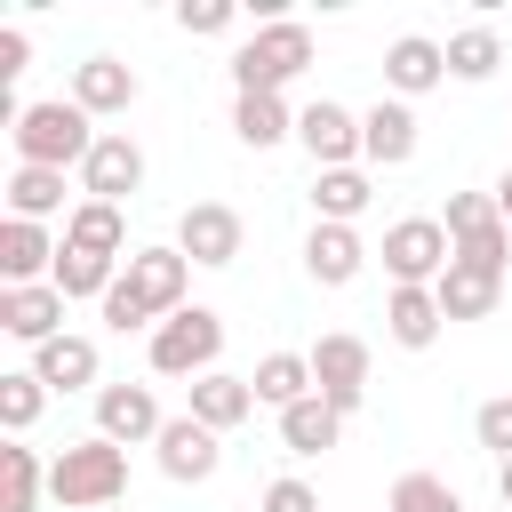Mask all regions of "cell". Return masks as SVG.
Listing matches in <instances>:
<instances>
[{
    "mask_svg": "<svg viewBox=\"0 0 512 512\" xmlns=\"http://www.w3.org/2000/svg\"><path fill=\"white\" fill-rule=\"evenodd\" d=\"M48 496H56L64 512H104V504H120V496H128V448H112L104 432L72 440L64 456H48Z\"/></svg>",
    "mask_w": 512,
    "mask_h": 512,
    "instance_id": "obj_2",
    "label": "cell"
},
{
    "mask_svg": "<svg viewBox=\"0 0 512 512\" xmlns=\"http://www.w3.org/2000/svg\"><path fill=\"white\" fill-rule=\"evenodd\" d=\"M136 192H144V144H136L128 128H104L96 152L80 160V200H112V208H128Z\"/></svg>",
    "mask_w": 512,
    "mask_h": 512,
    "instance_id": "obj_9",
    "label": "cell"
},
{
    "mask_svg": "<svg viewBox=\"0 0 512 512\" xmlns=\"http://www.w3.org/2000/svg\"><path fill=\"white\" fill-rule=\"evenodd\" d=\"M296 144L312 152V168H360V112L336 104V96L304 104L296 112Z\"/></svg>",
    "mask_w": 512,
    "mask_h": 512,
    "instance_id": "obj_12",
    "label": "cell"
},
{
    "mask_svg": "<svg viewBox=\"0 0 512 512\" xmlns=\"http://www.w3.org/2000/svg\"><path fill=\"white\" fill-rule=\"evenodd\" d=\"M384 272H392V288H432L448 264H456V240H448V224L440 216H400V224H384Z\"/></svg>",
    "mask_w": 512,
    "mask_h": 512,
    "instance_id": "obj_5",
    "label": "cell"
},
{
    "mask_svg": "<svg viewBox=\"0 0 512 512\" xmlns=\"http://www.w3.org/2000/svg\"><path fill=\"white\" fill-rule=\"evenodd\" d=\"M440 80H448V40H432V32H400V40L384 48V88H392L400 104L432 96Z\"/></svg>",
    "mask_w": 512,
    "mask_h": 512,
    "instance_id": "obj_14",
    "label": "cell"
},
{
    "mask_svg": "<svg viewBox=\"0 0 512 512\" xmlns=\"http://www.w3.org/2000/svg\"><path fill=\"white\" fill-rule=\"evenodd\" d=\"M416 144H424V120H416V104H400V96H376V104L360 112V168H408V160H416Z\"/></svg>",
    "mask_w": 512,
    "mask_h": 512,
    "instance_id": "obj_10",
    "label": "cell"
},
{
    "mask_svg": "<svg viewBox=\"0 0 512 512\" xmlns=\"http://www.w3.org/2000/svg\"><path fill=\"white\" fill-rule=\"evenodd\" d=\"M176 248L192 256V272H224V264H240V248H248V216H240L232 200H192V208L176 216Z\"/></svg>",
    "mask_w": 512,
    "mask_h": 512,
    "instance_id": "obj_7",
    "label": "cell"
},
{
    "mask_svg": "<svg viewBox=\"0 0 512 512\" xmlns=\"http://www.w3.org/2000/svg\"><path fill=\"white\" fill-rule=\"evenodd\" d=\"M64 248H88V256L128 264V256H136V248H128V208H112V200H72V216H64Z\"/></svg>",
    "mask_w": 512,
    "mask_h": 512,
    "instance_id": "obj_21",
    "label": "cell"
},
{
    "mask_svg": "<svg viewBox=\"0 0 512 512\" xmlns=\"http://www.w3.org/2000/svg\"><path fill=\"white\" fill-rule=\"evenodd\" d=\"M232 136H240L248 152H272V144H288V136H296V112H288V96H232Z\"/></svg>",
    "mask_w": 512,
    "mask_h": 512,
    "instance_id": "obj_27",
    "label": "cell"
},
{
    "mask_svg": "<svg viewBox=\"0 0 512 512\" xmlns=\"http://www.w3.org/2000/svg\"><path fill=\"white\" fill-rule=\"evenodd\" d=\"M8 216H24V224H48V216H72L64 208V168H8Z\"/></svg>",
    "mask_w": 512,
    "mask_h": 512,
    "instance_id": "obj_28",
    "label": "cell"
},
{
    "mask_svg": "<svg viewBox=\"0 0 512 512\" xmlns=\"http://www.w3.org/2000/svg\"><path fill=\"white\" fill-rule=\"evenodd\" d=\"M24 64H32V32L24 24H0V80H16Z\"/></svg>",
    "mask_w": 512,
    "mask_h": 512,
    "instance_id": "obj_39",
    "label": "cell"
},
{
    "mask_svg": "<svg viewBox=\"0 0 512 512\" xmlns=\"http://www.w3.org/2000/svg\"><path fill=\"white\" fill-rule=\"evenodd\" d=\"M48 400H56V392H48L32 368H8V376H0V432H8V440H24V432L40 424V408H48Z\"/></svg>",
    "mask_w": 512,
    "mask_h": 512,
    "instance_id": "obj_32",
    "label": "cell"
},
{
    "mask_svg": "<svg viewBox=\"0 0 512 512\" xmlns=\"http://www.w3.org/2000/svg\"><path fill=\"white\" fill-rule=\"evenodd\" d=\"M496 496H504V504H512V464H496Z\"/></svg>",
    "mask_w": 512,
    "mask_h": 512,
    "instance_id": "obj_41",
    "label": "cell"
},
{
    "mask_svg": "<svg viewBox=\"0 0 512 512\" xmlns=\"http://www.w3.org/2000/svg\"><path fill=\"white\" fill-rule=\"evenodd\" d=\"M472 440H480L496 464H512V392H496V400L472 408Z\"/></svg>",
    "mask_w": 512,
    "mask_h": 512,
    "instance_id": "obj_36",
    "label": "cell"
},
{
    "mask_svg": "<svg viewBox=\"0 0 512 512\" xmlns=\"http://www.w3.org/2000/svg\"><path fill=\"white\" fill-rule=\"evenodd\" d=\"M296 72H312V24H296V16L256 24V32L232 48V88H240V96H280Z\"/></svg>",
    "mask_w": 512,
    "mask_h": 512,
    "instance_id": "obj_3",
    "label": "cell"
},
{
    "mask_svg": "<svg viewBox=\"0 0 512 512\" xmlns=\"http://www.w3.org/2000/svg\"><path fill=\"white\" fill-rule=\"evenodd\" d=\"M0 328L16 336V344H56L64 336V288L56 280H40V288H0Z\"/></svg>",
    "mask_w": 512,
    "mask_h": 512,
    "instance_id": "obj_18",
    "label": "cell"
},
{
    "mask_svg": "<svg viewBox=\"0 0 512 512\" xmlns=\"http://www.w3.org/2000/svg\"><path fill=\"white\" fill-rule=\"evenodd\" d=\"M384 512H464V496H456L440 472H400L392 496H384Z\"/></svg>",
    "mask_w": 512,
    "mask_h": 512,
    "instance_id": "obj_33",
    "label": "cell"
},
{
    "mask_svg": "<svg viewBox=\"0 0 512 512\" xmlns=\"http://www.w3.org/2000/svg\"><path fill=\"white\" fill-rule=\"evenodd\" d=\"M152 456H160V472H168L176 488H200V480H216V464H224V432H208L200 416H168L160 440H152Z\"/></svg>",
    "mask_w": 512,
    "mask_h": 512,
    "instance_id": "obj_11",
    "label": "cell"
},
{
    "mask_svg": "<svg viewBox=\"0 0 512 512\" xmlns=\"http://www.w3.org/2000/svg\"><path fill=\"white\" fill-rule=\"evenodd\" d=\"M176 24H184L192 40H216V32H232V24H240V8H232V0H184V8H176Z\"/></svg>",
    "mask_w": 512,
    "mask_h": 512,
    "instance_id": "obj_37",
    "label": "cell"
},
{
    "mask_svg": "<svg viewBox=\"0 0 512 512\" xmlns=\"http://www.w3.org/2000/svg\"><path fill=\"white\" fill-rule=\"evenodd\" d=\"M216 352H224V320H216L208 304H184V312H168V320L144 336V360H152V376H176V384H200V376H216Z\"/></svg>",
    "mask_w": 512,
    "mask_h": 512,
    "instance_id": "obj_4",
    "label": "cell"
},
{
    "mask_svg": "<svg viewBox=\"0 0 512 512\" xmlns=\"http://www.w3.org/2000/svg\"><path fill=\"white\" fill-rule=\"evenodd\" d=\"M40 496H48V464H40V448L8 440V448H0V512H40Z\"/></svg>",
    "mask_w": 512,
    "mask_h": 512,
    "instance_id": "obj_29",
    "label": "cell"
},
{
    "mask_svg": "<svg viewBox=\"0 0 512 512\" xmlns=\"http://www.w3.org/2000/svg\"><path fill=\"white\" fill-rule=\"evenodd\" d=\"M256 512H320V488H312V480H296V472H280V480L256 496Z\"/></svg>",
    "mask_w": 512,
    "mask_h": 512,
    "instance_id": "obj_38",
    "label": "cell"
},
{
    "mask_svg": "<svg viewBox=\"0 0 512 512\" xmlns=\"http://www.w3.org/2000/svg\"><path fill=\"white\" fill-rule=\"evenodd\" d=\"M336 440H344V416H336L320 392L296 400V408H280V448H288V456H328Z\"/></svg>",
    "mask_w": 512,
    "mask_h": 512,
    "instance_id": "obj_26",
    "label": "cell"
},
{
    "mask_svg": "<svg viewBox=\"0 0 512 512\" xmlns=\"http://www.w3.org/2000/svg\"><path fill=\"white\" fill-rule=\"evenodd\" d=\"M160 392L152 384H104L96 392V432L112 440V448H152L160 440Z\"/></svg>",
    "mask_w": 512,
    "mask_h": 512,
    "instance_id": "obj_13",
    "label": "cell"
},
{
    "mask_svg": "<svg viewBox=\"0 0 512 512\" xmlns=\"http://www.w3.org/2000/svg\"><path fill=\"white\" fill-rule=\"evenodd\" d=\"M376 200L368 168H312V224H360Z\"/></svg>",
    "mask_w": 512,
    "mask_h": 512,
    "instance_id": "obj_23",
    "label": "cell"
},
{
    "mask_svg": "<svg viewBox=\"0 0 512 512\" xmlns=\"http://www.w3.org/2000/svg\"><path fill=\"white\" fill-rule=\"evenodd\" d=\"M184 416H200L208 432H240V424L256 416V384H248V376H232V368H216V376L184 384Z\"/></svg>",
    "mask_w": 512,
    "mask_h": 512,
    "instance_id": "obj_19",
    "label": "cell"
},
{
    "mask_svg": "<svg viewBox=\"0 0 512 512\" xmlns=\"http://www.w3.org/2000/svg\"><path fill=\"white\" fill-rule=\"evenodd\" d=\"M504 208H496V192H448V208H440V224H448V240H472V232H488Z\"/></svg>",
    "mask_w": 512,
    "mask_h": 512,
    "instance_id": "obj_35",
    "label": "cell"
},
{
    "mask_svg": "<svg viewBox=\"0 0 512 512\" xmlns=\"http://www.w3.org/2000/svg\"><path fill=\"white\" fill-rule=\"evenodd\" d=\"M456 264H472V272H488V280H504V264H512V224L496 216L488 232H472V240H456Z\"/></svg>",
    "mask_w": 512,
    "mask_h": 512,
    "instance_id": "obj_34",
    "label": "cell"
},
{
    "mask_svg": "<svg viewBox=\"0 0 512 512\" xmlns=\"http://www.w3.org/2000/svg\"><path fill=\"white\" fill-rule=\"evenodd\" d=\"M248 384H256V408H272V416H280V408L312 400V352H264Z\"/></svg>",
    "mask_w": 512,
    "mask_h": 512,
    "instance_id": "obj_25",
    "label": "cell"
},
{
    "mask_svg": "<svg viewBox=\"0 0 512 512\" xmlns=\"http://www.w3.org/2000/svg\"><path fill=\"white\" fill-rule=\"evenodd\" d=\"M96 120L72 104V96H48V104H24L16 112V128H8V144H16V168H72L80 176V160L96 152Z\"/></svg>",
    "mask_w": 512,
    "mask_h": 512,
    "instance_id": "obj_1",
    "label": "cell"
},
{
    "mask_svg": "<svg viewBox=\"0 0 512 512\" xmlns=\"http://www.w3.org/2000/svg\"><path fill=\"white\" fill-rule=\"evenodd\" d=\"M440 328H448V312H440L432 288H392V296H384V336H392L400 352H432Z\"/></svg>",
    "mask_w": 512,
    "mask_h": 512,
    "instance_id": "obj_22",
    "label": "cell"
},
{
    "mask_svg": "<svg viewBox=\"0 0 512 512\" xmlns=\"http://www.w3.org/2000/svg\"><path fill=\"white\" fill-rule=\"evenodd\" d=\"M120 288L152 312V320H168V312H184V296H192V256L176 248V240H160V248H136L128 264H120Z\"/></svg>",
    "mask_w": 512,
    "mask_h": 512,
    "instance_id": "obj_8",
    "label": "cell"
},
{
    "mask_svg": "<svg viewBox=\"0 0 512 512\" xmlns=\"http://www.w3.org/2000/svg\"><path fill=\"white\" fill-rule=\"evenodd\" d=\"M304 272H312L320 288H352V280L368 272L360 224H312V232H304Z\"/></svg>",
    "mask_w": 512,
    "mask_h": 512,
    "instance_id": "obj_17",
    "label": "cell"
},
{
    "mask_svg": "<svg viewBox=\"0 0 512 512\" xmlns=\"http://www.w3.org/2000/svg\"><path fill=\"white\" fill-rule=\"evenodd\" d=\"M368 368H376V352H368V336H352V328H328V336L312 344V392H320L336 416H360V408H368Z\"/></svg>",
    "mask_w": 512,
    "mask_h": 512,
    "instance_id": "obj_6",
    "label": "cell"
},
{
    "mask_svg": "<svg viewBox=\"0 0 512 512\" xmlns=\"http://www.w3.org/2000/svg\"><path fill=\"white\" fill-rule=\"evenodd\" d=\"M496 208H504V224H512V168L496 176Z\"/></svg>",
    "mask_w": 512,
    "mask_h": 512,
    "instance_id": "obj_40",
    "label": "cell"
},
{
    "mask_svg": "<svg viewBox=\"0 0 512 512\" xmlns=\"http://www.w3.org/2000/svg\"><path fill=\"white\" fill-rule=\"evenodd\" d=\"M48 280L64 288V304H104V296H112V280H120V264H112V256H88V248H64Z\"/></svg>",
    "mask_w": 512,
    "mask_h": 512,
    "instance_id": "obj_31",
    "label": "cell"
},
{
    "mask_svg": "<svg viewBox=\"0 0 512 512\" xmlns=\"http://www.w3.org/2000/svg\"><path fill=\"white\" fill-rule=\"evenodd\" d=\"M496 64H504V32L496 24H464V32H448V80H496Z\"/></svg>",
    "mask_w": 512,
    "mask_h": 512,
    "instance_id": "obj_30",
    "label": "cell"
},
{
    "mask_svg": "<svg viewBox=\"0 0 512 512\" xmlns=\"http://www.w3.org/2000/svg\"><path fill=\"white\" fill-rule=\"evenodd\" d=\"M96 368H104V360H96V336H72V328H64L56 344L32 352V376H40L48 392H64V400H72V392H104Z\"/></svg>",
    "mask_w": 512,
    "mask_h": 512,
    "instance_id": "obj_20",
    "label": "cell"
},
{
    "mask_svg": "<svg viewBox=\"0 0 512 512\" xmlns=\"http://www.w3.org/2000/svg\"><path fill=\"white\" fill-rule=\"evenodd\" d=\"M136 64H120V56H80L72 64V104L88 112V120H112V112H128L136 104Z\"/></svg>",
    "mask_w": 512,
    "mask_h": 512,
    "instance_id": "obj_16",
    "label": "cell"
},
{
    "mask_svg": "<svg viewBox=\"0 0 512 512\" xmlns=\"http://www.w3.org/2000/svg\"><path fill=\"white\" fill-rule=\"evenodd\" d=\"M64 240L48 224H24V216H0V288H40L56 272Z\"/></svg>",
    "mask_w": 512,
    "mask_h": 512,
    "instance_id": "obj_15",
    "label": "cell"
},
{
    "mask_svg": "<svg viewBox=\"0 0 512 512\" xmlns=\"http://www.w3.org/2000/svg\"><path fill=\"white\" fill-rule=\"evenodd\" d=\"M432 296H440V312H448V328H456V320H488V312L504 304V280H488V272H472V264H448V272L432 280Z\"/></svg>",
    "mask_w": 512,
    "mask_h": 512,
    "instance_id": "obj_24",
    "label": "cell"
}]
</instances>
